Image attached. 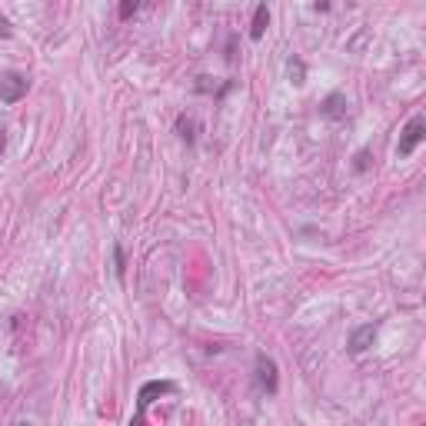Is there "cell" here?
I'll return each instance as SVG.
<instances>
[{
  "instance_id": "6da1fadb",
  "label": "cell",
  "mask_w": 426,
  "mask_h": 426,
  "mask_svg": "<svg viewBox=\"0 0 426 426\" xmlns=\"http://www.w3.org/2000/svg\"><path fill=\"white\" fill-rule=\"evenodd\" d=\"M426 140V117L423 113H416L413 120L403 127V133H400V143H396V153H400V160H406V157H413L416 147Z\"/></svg>"
},
{
  "instance_id": "7a4b0ae2",
  "label": "cell",
  "mask_w": 426,
  "mask_h": 426,
  "mask_svg": "<svg viewBox=\"0 0 426 426\" xmlns=\"http://www.w3.org/2000/svg\"><path fill=\"white\" fill-rule=\"evenodd\" d=\"M27 90H31V80H27V73H21V71L0 73V100H4V103L24 100V97H27Z\"/></svg>"
},
{
  "instance_id": "3957f363",
  "label": "cell",
  "mask_w": 426,
  "mask_h": 426,
  "mask_svg": "<svg viewBox=\"0 0 426 426\" xmlns=\"http://www.w3.org/2000/svg\"><path fill=\"white\" fill-rule=\"evenodd\" d=\"M256 390L266 396H274L276 390H280L276 363H274V356H266V353H256Z\"/></svg>"
},
{
  "instance_id": "277c9868",
  "label": "cell",
  "mask_w": 426,
  "mask_h": 426,
  "mask_svg": "<svg viewBox=\"0 0 426 426\" xmlns=\"http://www.w3.org/2000/svg\"><path fill=\"white\" fill-rule=\"evenodd\" d=\"M167 393H177V383H170V380H150V383H143L140 393H137V416H143L147 406H150L157 396H167Z\"/></svg>"
},
{
  "instance_id": "5b68a950",
  "label": "cell",
  "mask_w": 426,
  "mask_h": 426,
  "mask_svg": "<svg viewBox=\"0 0 426 426\" xmlns=\"http://www.w3.org/2000/svg\"><path fill=\"white\" fill-rule=\"evenodd\" d=\"M376 330H380V326L376 323H363V326H356L353 333H350V340H346V350H350V353H366V350H370V346H373V340H376Z\"/></svg>"
},
{
  "instance_id": "8992f818",
  "label": "cell",
  "mask_w": 426,
  "mask_h": 426,
  "mask_svg": "<svg viewBox=\"0 0 426 426\" xmlns=\"http://www.w3.org/2000/svg\"><path fill=\"white\" fill-rule=\"evenodd\" d=\"M346 110H350V100H346V93H340V90L326 93V100L320 103V113H323L326 120H343Z\"/></svg>"
},
{
  "instance_id": "52a82bcc",
  "label": "cell",
  "mask_w": 426,
  "mask_h": 426,
  "mask_svg": "<svg viewBox=\"0 0 426 426\" xmlns=\"http://www.w3.org/2000/svg\"><path fill=\"white\" fill-rule=\"evenodd\" d=\"M266 24H270V7H266V4H256L254 21H250V41H264Z\"/></svg>"
},
{
  "instance_id": "ba28073f",
  "label": "cell",
  "mask_w": 426,
  "mask_h": 426,
  "mask_svg": "<svg viewBox=\"0 0 426 426\" xmlns=\"http://www.w3.org/2000/svg\"><path fill=\"white\" fill-rule=\"evenodd\" d=\"M177 133H180L187 143H197V123H193V117L180 113V117H177Z\"/></svg>"
},
{
  "instance_id": "9c48e42d",
  "label": "cell",
  "mask_w": 426,
  "mask_h": 426,
  "mask_svg": "<svg viewBox=\"0 0 426 426\" xmlns=\"http://www.w3.org/2000/svg\"><path fill=\"white\" fill-rule=\"evenodd\" d=\"M286 71H290V80L300 87V83H306V67H303V61L300 57H290L286 61Z\"/></svg>"
},
{
  "instance_id": "30bf717a",
  "label": "cell",
  "mask_w": 426,
  "mask_h": 426,
  "mask_svg": "<svg viewBox=\"0 0 426 426\" xmlns=\"http://www.w3.org/2000/svg\"><path fill=\"white\" fill-rule=\"evenodd\" d=\"M113 274H117V280H123V274H127V256H123L120 244H113Z\"/></svg>"
},
{
  "instance_id": "8fae6325",
  "label": "cell",
  "mask_w": 426,
  "mask_h": 426,
  "mask_svg": "<svg viewBox=\"0 0 426 426\" xmlns=\"http://www.w3.org/2000/svg\"><path fill=\"white\" fill-rule=\"evenodd\" d=\"M137 11H140V4H137V0H123L120 7H117V17H120V21H130Z\"/></svg>"
},
{
  "instance_id": "7c38bea8",
  "label": "cell",
  "mask_w": 426,
  "mask_h": 426,
  "mask_svg": "<svg viewBox=\"0 0 426 426\" xmlns=\"http://www.w3.org/2000/svg\"><path fill=\"white\" fill-rule=\"evenodd\" d=\"M353 170H356V173H366V170H370V150H356Z\"/></svg>"
},
{
  "instance_id": "4fadbf2b",
  "label": "cell",
  "mask_w": 426,
  "mask_h": 426,
  "mask_svg": "<svg viewBox=\"0 0 426 426\" xmlns=\"http://www.w3.org/2000/svg\"><path fill=\"white\" fill-rule=\"evenodd\" d=\"M11 21H7V17H4V14H0V37H4V41H7V37H11Z\"/></svg>"
},
{
  "instance_id": "5bb4252c",
  "label": "cell",
  "mask_w": 426,
  "mask_h": 426,
  "mask_svg": "<svg viewBox=\"0 0 426 426\" xmlns=\"http://www.w3.org/2000/svg\"><path fill=\"white\" fill-rule=\"evenodd\" d=\"M7 150V137H4V130H0V153Z\"/></svg>"
},
{
  "instance_id": "9a60e30c",
  "label": "cell",
  "mask_w": 426,
  "mask_h": 426,
  "mask_svg": "<svg viewBox=\"0 0 426 426\" xmlns=\"http://www.w3.org/2000/svg\"><path fill=\"white\" fill-rule=\"evenodd\" d=\"M14 426H31V423H14Z\"/></svg>"
}]
</instances>
